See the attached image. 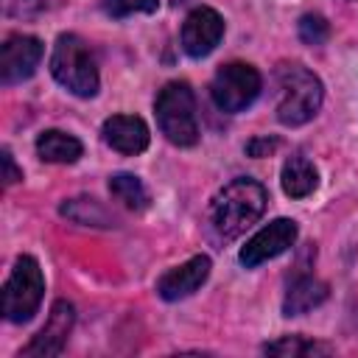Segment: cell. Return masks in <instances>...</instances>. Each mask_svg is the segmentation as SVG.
<instances>
[{
  "label": "cell",
  "mask_w": 358,
  "mask_h": 358,
  "mask_svg": "<svg viewBox=\"0 0 358 358\" xmlns=\"http://www.w3.org/2000/svg\"><path fill=\"white\" fill-rule=\"evenodd\" d=\"M277 117L285 126L308 123L322 106V81L302 64H280L277 67Z\"/></svg>",
  "instance_id": "obj_2"
},
{
  "label": "cell",
  "mask_w": 358,
  "mask_h": 358,
  "mask_svg": "<svg viewBox=\"0 0 358 358\" xmlns=\"http://www.w3.org/2000/svg\"><path fill=\"white\" fill-rule=\"evenodd\" d=\"M266 355H282V358H296V355H330L333 347L319 344V341H308L302 336H282L271 344L263 347Z\"/></svg>",
  "instance_id": "obj_17"
},
{
  "label": "cell",
  "mask_w": 358,
  "mask_h": 358,
  "mask_svg": "<svg viewBox=\"0 0 358 358\" xmlns=\"http://www.w3.org/2000/svg\"><path fill=\"white\" fill-rule=\"evenodd\" d=\"M157 120L162 134L173 145H196L199 140V123H196V101L193 90L185 81H171L157 95Z\"/></svg>",
  "instance_id": "obj_4"
},
{
  "label": "cell",
  "mask_w": 358,
  "mask_h": 358,
  "mask_svg": "<svg viewBox=\"0 0 358 358\" xmlns=\"http://www.w3.org/2000/svg\"><path fill=\"white\" fill-rule=\"evenodd\" d=\"M78 201H81L84 213H73L70 215L73 221H78V224H95V227H109L112 224V218L106 215V210L95 199H78Z\"/></svg>",
  "instance_id": "obj_20"
},
{
  "label": "cell",
  "mask_w": 358,
  "mask_h": 358,
  "mask_svg": "<svg viewBox=\"0 0 358 358\" xmlns=\"http://www.w3.org/2000/svg\"><path fill=\"white\" fill-rule=\"evenodd\" d=\"M36 154L45 159V162H56V165H67V162H76L81 157V143L73 137V134H64V131H42L39 140H36Z\"/></svg>",
  "instance_id": "obj_15"
},
{
  "label": "cell",
  "mask_w": 358,
  "mask_h": 358,
  "mask_svg": "<svg viewBox=\"0 0 358 358\" xmlns=\"http://www.w3.org/2000/svg\"><path fill=\"white\" fill-rule=\"evenodd\" d=\"M221 36H224V20L215 8H207V6L193 8L182 25V48L193 59L213 53Z\"/></svg>",
  "instance_id": "obj_8"
},
{
  "label": "cell",
  "mask_w": 358,
  "mask_h": 358,
  "mask_svg": "<svg viewBox=\"0 0 358 358\" xmlns=\"http://www.w3.org/2000/svg\"><path fill=\"white\" fill-rule=\"evenodd\" d=\"M277 145H280L277 137H255V140L246 143V151H249L252 157H268Z\"/></svg>",
  "instance_id": "obj_22"
},
{
  "label": "cell",
  "mask_w": 358,
  "mask_h": 358,
  "mask_svg": "<svg viewBox=\"0 0 358 358\" xmlns=\"http://www.w3.org/2000/svg\"><path fill=\"white\" fill-rule=\"evenodd\" d=\"M109 193L129 210H145L148 207V190L134 173H115L109 179Z\"/></svg>",
  "instance_id": "obj_16"
},
{
  "label": "cell",
  "mask_w": 358,
  "mask_h": 358,
  "mask_svg": "<svg viewBox=\"0 0 358 358\" xmlns=\"http://www.w3.org/2000/svg\"><path fill=\"white\" fill-rule=\"evenodd\" d=\"M207 277H210V257L196 255L187 263H182V266L171 268L168 274H162L159 282H157V294L162 299H168V302H176V299L190 296L193 291H199Z\"/></svg>",
  "instance_id": "obj_11"
},
{
  "label": "cell",
  "mask_w": 358,
  "mask_h": 358,
  "mask_svg": "<svg viewBox=\"0 0 358 358\" xmlns=\"http://www.w3.org/2000/svg\"><path fill=\"white\" fill-rule=\"evenodd\" d=\"M70 327H73V305L70 302H56L50 308V316H48V324L34 336V341L20 352L25 358H50V355H59L67 336H70Z\"/></svg>",
  "instance_id": "obj_10"
},
{
  "label": "cell",
  "mask_w": 358,
  "mask_h": 358,
  "mask_svg": "<svg viewBox=\"0 0 358 358\" xmlns=\"http://www.w3.org/2000/svg\"><path fill=\"white\" fill-rule=\"evenodd\" d=\"M213 101L221 112H243L260 95V73L252 64H224L213 78Z\"/></svg>",
  "instance_id": "obj_6"
},
{
  "label": "cell",
  "mask_w": 358,
  "mask_h": 358,
  "mask_svg": "<svg viewBox=\"0 0 358 358\" xmlns=\"http://www.w3.org/2000/svg\"><path fill=\"white\" fill-rule=\"evenodd\" d=\"M294 241H296V221L277 218V221H271L268 227H263L260 232H255L246 241V246L241 249V263L255 268V266L288 252L294 246Z\"/></svg>",
  "instance_id": "obj_7"
},
{
  "label": "cell",
  "mask_w": 358,
  "mask_h": 358,
  "mask_svg": "<svg viewBox=\"0 0 358 358\" xmlns=\"http://www.w3.org/2000/svg\"><path fill=\"white\" fill-rule=\"evenodd\" d=\"M50 73L64 90H70L78 98H92L98 92L95 56L87 48V42L78 39L76 34H62L56 39L50 56Z\"/></svg>",
  "instance_id": "obj_3"
},
{
  "label": "cell",
  "mask_w": 358,
  "mask_h": 358,
  "mask_svg": "<svg viewBox=\"0 0 358 358\" xmlns=\"http://www.w3.org/2000/svg\"><path fill=\"white\" fill-rule=\"evenodd\" d=\"M327 299V285L316 277H299L291 282L285 299H282V313L285 316H302L313 308H319Z\"/></svg>",
  "instance_id": "obj_13"
},
{
  "label": "cell",
  "mask_w": 358,
  "mask_h": 358,
  "mask_svg": "<svg viewBox=\"0 0 358 358\" xmlns=\"http://www.w3.org/2000/svg\"><path fill=\"white\" fill-rule=\"evenodd\" d=\"M159 0H106V11L112 17H129L134 11H154Z\"/></svg>",
  "instance_id": "obj_21"
},
{
  "label": "cell",
  "mask_w": 358,
  "mask_h": 358,
  "mask_svg": "<svg viewBox=\"0 0 358 358\" xmlns=\"http://www.w3.org/2000/svg\"><path fill=\"white\" fill-rule=\"evenodd\" d=\"M42 294H45V277L39 263L28 255L17 257L14 271L3 285V316L17 324L28 322L36 313Z\"/></svg>",
  "instance_id": "obj_5"
},
{
  "label": "cell",
  "mask_w": 358,
  "mask_h": 358,
  "mask_svg": "<svg viewBox=\"0 0 358 358\" xmlns=\"http://www.w3.org/2000/svg\"><path fill=\"white\" fill-rule=\"evenodd\" d=\"M266 201H268V193L260 182L232 179L229 185H224L215 193V199L210 204V227L224 241L238 238L246 227H252L263 215Z\"/></svg>",
  "instance_id": "obj_1"
},
{
  "label": "cell",
  "mask_w": 358,
  "mask_h": 358,
  "mask_svg": "<svg viewBox=\"0 0 358 358\" xmlns=\"http://www.w3.org/2000/svg\"><path fill=\"white\" fill-rule=\"evenodd\" d=\"M327 36H330V25H327L324 17H319V14H305V17L299 20V39H302L305 45H324Z\"/></svg>",
  "instance_id": "obj_19"
},
{
  "label": "cell",
  "mask_w": 358,
  "mask_h": 358,
  "mask_svg": "<svg viewBox=\"0 0 358 358\" xmlns=\"http://www.w3.org/2000/svg\"><path fill=\"white\" fill-rule=\"evenodd\" d=\"M3 168H6V173H3V182H6V185H14V182L22 179V171L14 165V157H11L8 148H3Z\"/></svg>",
  "instance_id": "obj_23"
},
{
  "label": "cell",
  "mask_w": 358,
  "mask_h": 358,
  "mask_svg": "<svg viewBox=\"0 0 358 358\" xmlns=\"http://www.w3.org/2000/svg\"><path fill=\"white\" fill-rule=\"evenodd\" d=\"M319 185V173L313 168L310 159H305L302 154H294L285 159L282 165V190L291 196V199H305L316 190Z\"/></svg>",
  "instance_id": "obj_14"
},
{
  "label": "cell",
  "mask_w": 358,
  "mask_h": 358,
  "mask_svg": "<svg viewBox=\"0 0 358 358\" xmlns=\"http://www.w3.org/2000/svg\"><path fill=\"white\" fill-rule=\"evenodd\" d=\"M39 59H42V42L36 36H22V34L8 36L0 48V81L20 84L31 78Z\"/></svg>",
  "instance_id": "obj_9"
},
{
  "label": "cell",
  "mask_w": 358,
  "mask_h": 358,
  "mask_svg": "<svg viewBox=\"0 0 358 358\" xmlns=\"http://www.w3.org/2000/svg\"><path fill=\"white\" fill-rule=\"evenodd\" d=\"M103 140L120 154H140L148 148V126L137 115H115L103 123Z\"/></svg>",
  "instance_id": "obj_12"
},
{
  "label": "cell",
  "mask_w": 358,
  "mask_h": 358,
  "mask_svg": "<svg viewBox=\"0 0 358 358\" xmlns=\"http://www.w3.org/2000/svg\"><path fill=\"white\" fill-rule=\"evenodd\" d=\"M62 0H3L6 17H36L45 11H53Z\"/></svg>",
  "instance_id": "obj_18"
}]
</instances>
